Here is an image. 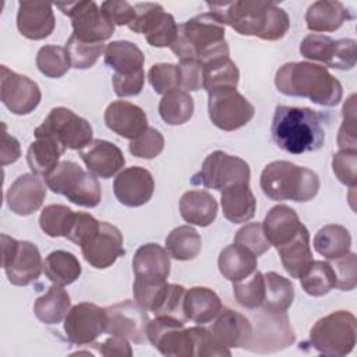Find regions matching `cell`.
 Masks as SVG:
<instances>
[{"label":"cell","mask_w":357,"mask_h":357,"mask_svg":"<svg viewBox=\"0 0 357 357\" xmlns=\"http://www.w3.org/2000/svg\"><path fill=\"white\" fill-rule=\"evenodd\" d=\"M212 13L223 25H229L244 36H257L264 40L282 39L289 28L287 13L273 1L236 0L225 3H206Z\"/></svg>","instance_id":"6da1fadb"},{"label":"cell","mask_w":357,"mask_h":357,"mask_svg":"<svg viewBox=\"0 0 357 357\" xmlns=\"http://www.w3.org/2000/svg\"><path fill=\"white\" fill-rule=\"evenodd\" d=\"M271 132L275 144L284 152H314L325 142V117L310 107L280 105L275 109Z\"/></svg>","instance_id":"7a4b0ae2"},{"label":"cell","mask_w":357,"mask_h":357,"mask_svg":"<svg viewBox=\"0 0 357 357\" xmlns=\"http://www.w3.org/2000/svg\"><path fill=\"white\" fill-rule=\"evenodd\" d=\"M275 85L286 96L307 98L325 107L336 106L343 95L342 84L326 67L308 61L283 64L276 71Z\"/></svg>","instance_id":"3957f363"},{"label":"cell","mask_w":357,"mask_h":357,"mask_svg":"<svg viewBox=\"0 0 357 357\" xmlns=\"http://www.w3.org/2000/svg\"><path fill=\"white\" fill-rule=\"evenodd\" d=\"M180 61L197 60L205 64L229 56L225 39V25L212 14H199L177 26V35L170 46Z\"/></svg>","instance_id":"277c9868"},{"label":"cell","mask_w":357,"mask_h":357,"mask_svg":"<svg viewBox=\"0 0 357 357\" xmlns=\"http://www.w3.org/2000/svg\"><path fill=\"white\" fill-rule=\"evenodd\" d=\"M259 185L262 192L273 201L307 202L318 194L319 177L308 167L275 160L264 167Z\"/></svg>","instance_id":"5b68a950"},{"label":"cell","mask_w":357,"mask_h":357,"mask_svg":"<svg viewBox=\"0 0 357 357\" xmlns=\"http://www.w3.org/2000/svg\"><path fill=\"white\" fill-rule=\"evenodd\" d=\"M43 178L52 192L64 195L75 205L95 208L102 199V188L96 176L85 172L75 162H59Z\"/></svg>","instance_id":"8992f818"},{"label":"cell","mask_w":357,"mask_h":357,"mask_svg":"<svg viewBox=\"0 0 357 357\" xmlns=\"http://www.w3.org/2000/svg\"><path fill=\"white\" fill-rule=\"evenodd\" d=\"M356 317L350 311H335L318 319L310 331L308 344L319 354L342 357L356 346Z\"/></svg>","instance_id":"52a82bcc"},{"label":"cell","mask_w":357,"mask_h":357,"mask_svg":"<svg viewBox=\"0 0 357 357\" xmlns=\"http://www.w3.org/2000/svg\"><path fill=\"white\" fill-rule=\"evenodd\" d=\"M1 266L14 286H28L35 282L42 271L43 261L38 247L31 241H18L1 234Z\"/></svg>","instance_id":"ba28073f"},{"label":"cell","mask_w":357,"mask_h":357,"mask_svg":"<svg viewBox=\"0 0 357 357\" xmlns=\"http://www.w3.org/2000/svg\"><path fill=\"white\" fill-rule=\"evenodd\" d=\"M250 176L251 170L244 159L215 151L205 158L201 170L191 177V183L222 191L234 184L250 183Z\"/></svg>","instance_id":"9c48e42d"},{"label":"cell","mask_w":357,"mask_h":357,"mask_svg":"<svg viewBox=\"0 0 357 357\" xmlns=\"http://www.w3.org/2000/svg\"><path fill=\"white\" fill-rule=\"evenodd\" d=\"M56 7L71 18L73 35L82 42L102 43L112 38L114 32V25L92 0L57 3Z\"/></svg>","instance_id":"30bf717a"},{"label":"cell","mask_w":357,"mask_h":357,"mask_svg":"<svg viewBox=\"0 0 357 357\" xmlns=\"http://www.w3.org/2000/svg\"><path fill=\"white\" fill-rule=\"evenodd\" d=\"M35 130L53 137L66 149L73 151H81L93 141L92 126L71 109L63 106L53 107Z\"/></svg>","instance_id":"8fae6325"},{"label":"cell","mask_w":357,"mask_h":357,"mask_svg":"<svg viewBox=\"0 0 357 357\" xmlns=\"http://www.w3.org/2000/svg\"><path fill=\"white\" fill-rule=\"evenodd\" d=\"M296 333L286 312L262 311L255 317V328L245 350L258 354H271L291 346Z\"/></svg>","instance_id":"7c38bea8"},{"label":"cell","mask_w":357,"mask_h":357,"mask_svg":"<svg viewBox=\"0 0 357 357\" xmlns=\"http://www.w3.org/2000/svg\"><path fill=\"white\" fill-rule=\"evenodd\" d=\"M208 114L211 121L223 131L244 127L255 114V107L236 89L208 93Z\"/></svg>","instance_id":"4fadbf2b"},{"label":"cell","mask_w":357,"mask_h":357,"mask_svg":"<svg viewBox=\"0 0 357 357\" xmlns=\"http://www.w3.org/2000/svg\"><path fill=\"white\" fill-rule=\"evenodd\" d=\"M148 340L163 356H194V343L190 329L185 328L184 321L178 318L156 315V318L148 324Z\"/></svg>","instance_id":"5bb4252c"},{"label":"cell","mask_w":357,"mask_h":357,"mask_svg":"<svg viewBox=\"0 0 357 357\" xmlns=\"http://www.w3.org/2000/svg\"><path fill=\"white\" fill-rule=\"evenodd\" d=\"M106 308L93 303H79L70 308L64 318V333L70 343L77 346L93 343L106 332Z\"/></svg>","instance_id":"9a60e30c"},{"label":"cell","mask_w":357,"mask_h":357,"mask_svg":"<svg viewBox=\"0 0 357 357\" xmlns=\"http://www.w3.org/2000/svg\"><path fill=\"white\" fill-rule=\"evenodd\" d=\"M0 99L3 105L17 116H25L33 112L40 103L42 92L39 85L26 75L1 66Z\"/></svg>","instance_id":"2e32d148"},{"label":"cell","mask_w":357,"mask_h":357,"mask_svg":"<svg viewBox=\"0 0 357 357\" xmlns=\"http://www.w3.org/2000/svg\"><path fill=\"white\" fill-rule=\"evenodd\" d=\"M106 332L109 335L123 336L137 344L148 340L149 318L146 310L137 301H120L106 307Z\"/></svg>","instance_id":"e0dca14e"},{"label":"cell","mask_w":357,"mask_h":357,"mask_svg":"<svg viewBox=\"0 0 357 357\" xmlns=\"http://www.w3.org/2000/svg\"><path fill=\"white\" fill-rule=\"evenodd\" d=\"M81 252L89 265L106 269L126 254L123 234L114 225L100 222L99 229L81 245Z\"/></svg>","instance_id":"ac0fdd59"},{"label":"cell","mask_w":357,"mask_h":357,"mask_svg":"<svg viewBox=\"0 0 357 357\" xmlns=\"http://www.w3.org/2000/svg\"><path fill=\"white\" fill-rule=\"evenodd\" d=\"M155 181L152 174L141 166L123 169L113 181V192L120 204L137 208L145 205L153 195Z\"/></svg>","instance_id":"d6986e66"},{"label":"cell","mask_w":357,"mask_h":357,"mask_svg":"<svg viewBox=\"0 0 357 357\" xmlns=\"http://www.w3.org/2000/svg\"><path fill=\"white\" fill-rule=\"evenodd\" d=\"M46 198V185L35 173L18 176L8 187L6 201L8 209L20 216H28L36 212Z\"/></svg>","instance_id":"ffe728a7"},{"label":"cell","mask_w":357,"mask_h":357,"mask_svg":"<svg viewBox=\"0 0 357 357\" xmlns=\"http://www.w3.org/2000/svg\"><path fill=\"white\" fill-rule=\"evenodd\" d=\"M105 124L117 135L134 139L148 128L146 113L127 100H114L105 110Z\"/></svg>","instance_id":"44dd1931"},{"label":"cell","mask_w":357,"mask_h":357,"mask_svg":"<svg viewBox=\"0 0 357 357\" xmlns=\"http://www.w3.org/2000/svg\"><path fill=\"white\" fill-rule=\"evenodd\" d=\"M79 156L88 172L100 178L113 177L126 163L123 151L106 139H93L79 151Z\"/></svg>","instance_id":"7402d4cb"},{"label":"cell","mask_w":357,"mask_h":357,"mask_svg":"<svg viewBox=\"0 0 357 357\" xmlns=\"http://www.w3.org/2000/svg\"><path fill=\"white\" fill-rule=\"evenodd\" d=\"M132 272L135 280L144 283L166 282L170 273V255L156 243L142 244L134 254Z\"/></svg>","instance_id":"603a6c76"},{"label":"cell","mask_w":357,"mask_h":357,"mask_svg":"<svg viewBox=\"0 0 357 357\" xmlns=\"http://www.w3.org/2000/svg\"><path fill=\"white\" fill-rule=\"evenodd\" d=\"M56 25L52 4L20 1L17 13V28L22 36L31 40L47 38Z\"/></svg>","instance_id":"cb8c5ba5"},{"label":"cell","mask_w":357,"mask_h":357,"mask_svg":"<svg viewBox=\"0 0 357 357\" xmlns=\"http://www.w3.org/2000/svg\"><path fill=\"white\" fill-rule=\"evenodd\" d=\"M212 333L227 349H245L252 336V324L243 314L223 307L215 318Z\"/></svg>","instance_id":"d4e9b609"},{"label":"cell","mask_w":357,"mask_h":357,"mask_svg":"<svg viewBox=\"0 0 357 357\" xmlns=\"http://www.w3.org/2000/svg\"><path fill=\"white\" fill-rule=\"evenodd\" d=\"M301 226L303 223L297 212L283 204L271 208L262 222L266 240L276 248L289 243L298 233Z\"/></svg>","instance_id":"484cf974"},{"label":"cell","mask_w":357,"mask_h":357,"mask_svg":"<svg viewBox=\"0 0 357 357\" xmlns=\"http://www.w3.org/2000/svg\"><path fill=\"white\" fill-rule=\"evenodd\" d=\"M349 20H353L351 11L336 0H318L305 13L307 28L312 32H335Z\"/></svg>","instance_id":"4316f807"},{"label":"cell","mask_w":357,"mask_h":357,"mask_svg":"<svg viewBox=\"0 0 357 357\" xmlns=\"http://www.w3.org/2000/svg\"><path fill=\"white\" fill-rule=\"evenodd\" d=\"M276 250L284 271L294 279H300L314 261L310 245V233L304 225L289 243Z\"/></svg>","instance_id":"83f0119b"},{"label":"cell","mask_w":357,"mask_h":357,"mask_svg":"<svg viewBox=\"0 0 357 357\" xmlns=\"http://www.w3.org/2000/svg\"><path fill=\"white\" fill-rule=\"evenodd\" d=\"M220 205L223 216L231 223H245L251 220L257 211V199L250 188V183L234 184L222 190Z\"/></svg>","instance_id":"f1b7e54d"},{"label":"cell","mask_w":357,"mask_h":357,"mask_svg":"<svg viewBox=\"0 0 357 357\" xmlns=\"http://www.w3.org/2000/svg\"><path fill=\"white\" fill-rule=\"evenodd\" d=\"M223 308L219 296L209 287L195 286L184 293L183 311L187 319L195 324H208Z\"/></svg>","instance_id":"f546056e"},{"label":"cell","mask_w":357,"mask_h":357,"mask_svg":"<svg viewBox=\"0 0 357 357\" xmlns=\"http://www.w3.org/2000/svg\"><path fill=\"white\" fill-rule=\"evenodd\" d=\"M178 209L187 223L206 227L216 219L218 202L205 190H190L181 195Z\"/></svg>","instance_id":"4dcf8cb0"},{"label":"cell","mask_w":357,"mask_h":357,"mask_svg":"<svg viewBox=\"0 0 357 357\" xmlns=\"http://www.w3.org/2000/svg\"><path fill=\"white\" fill-rule=\"evenodd\" d=\"M35 141L31 142L26 152V162L32 173L38 176H46L53 170L66 148L59 144L53 137L35 130Z\"/></svg>","instance_id":"1f68e13d"},{"label":"cell","mask_w":357,"mask_h":357,"mask_svg":"<svg viewBox=\"0 0 357 357\" xmlns=\"http://www.w3.org/2000/svg\"><path fill=\"white\" fill-rule=\"evenodd\" d=\"M218 268L225 279L237 282L257 269V257L241 245L230 244L220 251Z\"/></svg>","instance_id":"d6a6232c"},{"label":"cell","mask_w":357,"mask_h":357,"mask_svg":"<svg viewBox=\"0 0 357 357\" xmlns=\"http://www.w3.org/2000/svg\"><path fill=\"white\" fill-rule=\"evenodd\" d=\"M238 78V68L229 56L219 57L202 64V88L208 93L236 89Z\"/></svg>","instance_id":"836d02e7"},{"label":"cell","mask_w":357,"mask_h":357,"mask_svg":"<svg viewBox=\"0 0 357 357\" xmlns=\"http://www.w3.org/2000/svg\"><path fill=\"white\" fill-rule=\"evenodd\" d=\"M105 63L116 74H131L142 70L145 56L142 50L128 40H113L105 47Z\"/></svg>","instance_id":"e575fe53"},{"label":"cell","mask_w":357,"mask_h":357,"mask_svg":"<svg viewBox=\"0 0 357 357\" xmlns=\"http://www.w3.org/2000/svg\"><path fill=\"white\" fill-rule=\"evenodd\" d=\"M43 271L46 278L57 286H68L74 283L82 272L78 258L68 251H52L43 261Z\"/></svg>","instance_id":"d590c367"},{"label":"cell","mask_w":357,"mask_h":357,"mask_svg":"<svg viewBox=\"0 0 357 357\" xmlns=\"http://www.w3.org/2000/svg\"><path fill=\"white\" fill-rule=\"evenodd\" d=\"M70 307L71 300L68 293L63 289V286L53 284L43 296L35 300L33 312L40 322L54 325L66 318Z\"/></svg>","instance_id":"8d00e7d4"},{"label":"cell","mask_w":357,"mask_h":357,"mask_svg":"<svg viewBox=\"0 0 357 357\" xmlns=\"http://www.w3.org/2000/svg\"><path fill=\"white\" fill-rule=\"evenodd\" d=\"M350 231L340 225H326L314 237V248L324 258L332 261L350 252Z\"/></svg>","instance_id":"74e56055"},{"label":"cell","mask_w":357,"mask_h":357,"mask_svg":"<svg viewBox=\"0 0 357 357\" xmlns=\"http://www.w3.org/2000/svg\"><path fill=\"white\" fill-rule=\"evenodd\" d=\"M265 279V297L262 307L269 312H286L294 300V286L291 280L276 273L268 272Z\"/></svg>","instance_id":"f35d334b"},{"label":"cell","mask_w":357,"mask_h":357,"mask_svg":"<svg viewBox=\"0 0 357 357\" xmlns=\"http://www.w3.org/2000/svg\"><path fill=\"white\" fill-rule=\"evenodd\" d=\"M165 243L169 255L177 261L194 259L202 248L201 236L190 225H183L173 229L167 234Z\"/></svg>","instance_id":"ab89813d"},{"label":"cell","mask_w":357,"mask_h":357,"mask_svg":"<svg viewBox=\"0 0 357 357\" xmlns=\"http://www.w3.org/2000/svg\"><path fill=\"white\" fill-rule=\"evenodd\" d=\"M159 114L169 126H181L194 114V99L185 91H170L159 102Z\"/></svg>","instance_id":"60d3db41"},{"label":"cell","mask_w":357,"mask_h":357,"mask_svg":"<svg viewBox=\"0 0 357 357\" xmlns=\"http://www.w3.org/2000/svg\"><path fill=\"white\" fill-rule=\"evenodd\" d=\"M300 283L307 294L321 297L328 294L336 286V276L329 262L312 261L307 272L300 278Z\"/></svg>","instance_id":"b9f144b4"},{"label":"cell","mask_w":357,"mask_h":357,"mask_svg":"<svg viewBox=\"0 0 357 357\" xmlns=\"http://www.w3.org/2000/svg\"><path fill=\"white\" fill-rule=\"evenodd\" d=\"M75 212L67 205L50 204L45 206L39 216V226L49 237H66L74 222Z\"/></svg>","instance_id":"7bdbcfd3"},{"label":"cell","mask_w":357,"mask_h":357,"mask_svg":"<svg viewBox=\"0 0 357 357\" xmlns=\"http://www.w3.org/2000/svg\"><path fill=\"white\" fill-rule=\"evenodd\" d=\"M233 294L236 301L247 308L257 310L262 305L265 297V279L259 271H254L247 278L233 282Z\"/></svg>","instance_id":"ee69618b"},{"label":"cell","mask_w":357,"mask_h":357,"mask_svg":"<svg viewBox=\"0 0 357 357\" xmlns=\"http://www.w3.org/2000/svg\"><path fill=\"white\" fill-rule=\"evenodd\" d=\"M36 67L45 77H63L71 67L66 47L56 45L42 46L36 53Z\"/></svg>","instance_id":"f6af8a7d"},{"label":"cell","mask_w":357,"mask_h":357,"mask_svg":"<svg viewBox=\"0 0 357 357\" xmlns=\"http://www.w3.org/2000/svg\"><path fill=\"white\" fill-rule=\"evenodd\" d=\"M66 50L70 57L71 67L75 70L91 68L98 59L105 53L103 43L82 42L71 35L66 43Z\"/></svg>","instance_id":"bcb514c9"},{"label":"cell","mask_w":357,"mask_h":357,"mask_svg":"<svg viewBox=\"0 0 357 357\" xmlns=\"http://www.w3.org/2000/svg\"><path fill=\"white\" fill-rule=\"evenodd\" d=\"M298 50L303 57L331 67L336 50V40L328 35L310 33L301 40Z\"/></svg>","instance_id":"7dc6e473"},{"label":"cell","mask_w":357,"mask_h":357,"mask_svg":"<svg viewBox=\"0 0 357 357\" xmlns=\"http://www.w3.org/2000/svg\"><path fill=\"white\" fill-rule=\"evenodd\" d=\"M148 79L153 91L160 95L180 89V67L172 63L153 64L148 71Z\"/></svg>","instance_id":"c3c4849f"},{"label":"cell","mask_w":357,"mask_h":357,"mask_svg":"<svg viewBox=\"0 0 357 357\" xmlns=\"http://www.w3.org/2000/svg\"><path fill=\"white\" fill-rule=\"evenodd\" d=\"M192 343H194V356L198 357H213V356H231L230 349L225 347L212 333V331L202 326L188 328Z\"/></svg>","instance_id":"681fc988"},{"label":"cell","mask_w":357,"mask_h":357,"mask_svg":"<svg viewBox=\"0 0 357 357\" xmlns=\"http://www.w3.org/2000/svg\"><path fill=\"white\" fill-rule=\"evenodd\" d=\"M135 17L128 25L130 31L146 36L163 18L166 11L158 3H137L134 6Z\"/></svg>","instance_id":"f907efd6"},{"label":"cell","mask_w":357,"mask_h":357,"mask_svg":"<svg viewBox=\"0 0 357 357\" xmlns=\"http://www.w3.org/2000/svg\"><path fill=\"white\" fill-rule=\"evenodd\" d=\"M165 148V138L162 132L153 127H148L141 135L131 139L128 149L130 152L142 159L156 158Z\"/></svg>","instance_id":"816d5d0a"},{"label":"cell","mask_w":357,"mask_h":357,"mask_svg":"<svg viewBox=\"0 0 357 357\" xmlns=\"http://www.w3.org/2000/svg\"><path fill=\"white\" fill-rule=\"evenodd\" d=\"M234 244L247 248L257 258L271 248V244L265 237L262 223L259 222L248 223L243 226L240 230H237L234 236Z\"/></svg>","instance_id":"f5cc1de1"},{"label":"cell","mask_w":357,"mask_h":357,"mask_svg":"<svg viewBox=\"0 0 357 357\" xmlns=\"http://www.w3.org/2000/svg\"><path fill=\"white\" fill-rule=\"evenodd\" d=\"M343 123L337 132V145L340 149L357 151V130H356V95H350L344 102L343 109Z\"/></svg>","instance_id":"db71d44e"},{"label":"cell","mask_w":357,"mask_h":357,"mask_svg":"<svg viewBox=\"0 0 357 357\" xmlns=\"http://www.w3.org/2000/svg\"><path fill=\"white\" fill-rule=\"evenodd\" d=\"M332 170L342 184L354 188L357 185V151L336 152L332 158Z\"/></svg>","instance_id":"11a10c76"},{"label":"cell","mask_w":357,"mask_h":357,"mask_svg":"<svg viewBox=\"0 0 357 357\" xmlns=\"http://www.w3.org/2000/svg\"><path fill=\"white\" fill-rule=\"evenodd\" d=\"M333 268L336 276V286L339 290L350 291L357 284V258L354 252H347L346 255L332 259L329 262Z\"/></svg>","instance_id":"9f6ffc18"},{"label":"cell","mask_w":357,"mask_h":357,"mask_svg":"<svg viewBox=\"0 0 357 357\" xmlns=\"http://www.w3.org/2000/svg\"><path fill=\"white\" fill-rule=\"evenodd\" d=\"M99 225L100 222L95 219L91 213L75 212L74 222L67 238L81 247L99 229Z\"/></svg>","instance_id":"6f0895ef"},{"label":"cell","mask_w":357,"mask_h":357,"mask_svg":"<svg viewBox=\"0 0 357 357\" xmlns=\"http://www.w3.org/2000/svg\"><path fill=\"white\" fill-rule=\"evenodd\" d=\"M144 82H145L144 68L131 74L114 73L113 75V89H114V93L120 98L138 95L144 88Z\"/></svg>","instance_id":"680465c9"},{"label":"cell","mask_w":357,"mask_h":357,"mask_svg":"<svg viewBox=\"0 0 357 357\" xmlns=\"http://www.w3.org/2000/svg\"><path fill=\"white\" fill-rule=\"evenodd\" d=\"M103 14L113 25H130L135 17V8L124 0H109L100 4Z\"/></svg>","instance_id":"91938a15"},{"label":"cell","mask_w":357,"mask_h":357,"mask_svg":"<svg viewBox=\"0 0 357 357\" xmlns=\"http://www.w3.org/2000/svg\"><path fill=\"white\" fill-rule=\"evenodd\" d=\"M180 89L185 92L202 88V64L197 60L180 61Z\"/></svg>","instance_id":"94428289"},{"label":"cell","mask_w":357,"mask_h":357,"mask_svg":"<svg viewBox=\"0 0 357 357\" xmlns=\"http://www.w3.org/2000/svg\"><path fill=\"white\" fill-rule=\"evenodd\" d=\"M356 40L354 39H339L336 40V50L331 67L336 70H351L356 66Z\"/></svg>","instance_id":"6125c7cd"},{"label":"cell","mask_w":357,"mask_h":357,"mask_svg":"<svg viewBox=\"0 0 357 357\" xmlns=\"http://www.w3.org/2000/svg\"><path fill=\"white\" fill-rule=\"evenodd\" d=\"M3 134H1V151H0V160L1 166L11 165L17 162L21 156V146L15 137L7 132V127L3 123Z\"/></svg>","instance_id":"be15d7a7"},{"label":"cell","mask_w":357,"mask_h":357,"mask_svg":"<svg viewBox=\"0 0 357 357\" xmlns=\"http://www.w3.org/2000/svg\"><path fill=\"white\" fill-rule=\"evenodd\" d=\"M102 356H132L128 339L117 335H110L103 343L96 344Z\"/></svg>","instance_id":"e7e4bbea"}]
</instances>
